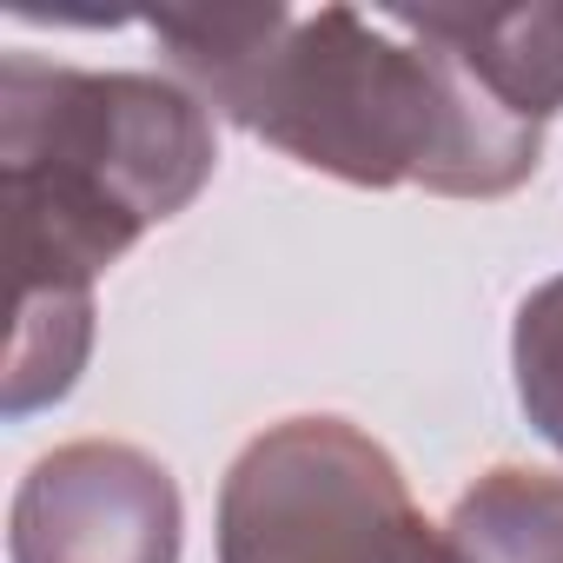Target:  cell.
Instances as JSON below:
<instances>
[{
    "instance_id": "obj_2",
    "label": "cell",
    "mask_w": 563,
    "mask_h": 563,
    "mask_svg": "<svg viewBox=\"0 0 563 563\" xmlns=\"http://www.w3.org/2000/svg\"><path fill=\"white\" fill-rule=\"evenodd\" d=\"M219 166L212 113L166 74L0 60V199L14 258L8 418L60 405L93 352V278L179 219Z\"/></svg>"
},
{
    "instance_id": "obj_3",
    "label": "cell",
    "mask_w": 563,
    "mask_h": 563,
    "mask_svg": "<svg viewBox=\"0 0 563 563\" xmlns=\"http://www.w3.org/2000/svg\"><path fill=\"white\" fill-rule=\"evenodd\" d=\"M431 530L398 457L345 418L258 431L219 484V563H418Z\"/></svg>"
},
{
    "instance_id": "obj_4",
    "label": "cell",
    "mask_w": 563,
    "mask_h": 563,
    "mask_svg": "<svg viewBox=\"0 0 563 563\" xmlns=\"http://www.w3.org/2000/svg\"><path fill=\"white\" fill-rule=\"evenodd\" d=\"M186 504L173 471L113 438L47 451L8 510L14 563H179Z\"/></svg>"
},
{
    "instance_id": "obj_8",
    "label": "cell",
    "mask_w": 563,
    "mask_h": 563,
    "mask_svg": "<svg viewBox=\"0 0 563 563\" xmlns=\"http://www.w3.org/2000/svg\"><path fill=\"white\" fill-rule=\"evenodd\" d=\"M418 563H471V556H464V550H457V543H451V537H444V523H438V530H431V543H424V556H418Z\"/></svg>"
},
{
    "instance_id": "obj_7",
    "label": "cell",
    "mask_w": 563,
    "mask_h": 563,
    "mask_svg": "<svg viewBox=\"0 0 563 563\" xmlns=\"http://www.w3.org/2000/svg\"><path fill=\"white\" fill-rule=\"evenodd\" d=\"M510 378H517V405L537 424V438L563 457V272L517 306L510 325Z\"/></svg>"
},
{
    "instance_id": "obj_1",
    "label": "cell",
    "mask_w": 563,
    "mask_h": 563,
    "mask_svg": "<svg viewBox=\"0 0 563 563\" xmlns=\"http://www.w3.org/2000/svg\"><path fill=\"white\" fill-rule=\"evenodd\" d=\"M179 87L306 173L365 192L424 186L438 199H504L543 159L523 126L444 41L405 8H199L146 21Z\"/></svg>"
},
{
    "instance_id": "obj_6",
    "label": "cell",
    "mask_w": 563,
    "mask_h": 563,
    "mask_svg": "<svg viewBox=\"0 0 563 563\" xmlns=\"http://www.w3.org/2000/svg\"><path fill=\"white\" fill-rule=\"evenodd\" d=\"M444 537L471 563H563V477L497 464L451 504Z\"/></svg>"
},
{
    "instance_id": "obj_5",
    "label": "cell",
    "mask_w": 563,
    "mask_h": 563,
    "mask_svg": "<svg viewBox=\"0 0 563 563\" xmlns=\"http://www.w3.org/2000/svg\"><path fill=\"white\" fill-rule=\"evenodd\" d=\"M405 21L444 41L523 126L563 113V8H405Z\"/></svg>"
}]
</instances>
